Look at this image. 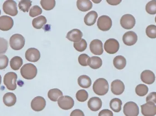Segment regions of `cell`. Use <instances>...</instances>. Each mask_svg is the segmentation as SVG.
<instances>
[{
    "label": "cell",
    "mask_w": 156,
    "mask_h": 116,
    "mask_svg": "<svg viewBox=\"0 0 156 116\" xmlns=\"http://www.w3.org/2000/svg\"><path fill=\"white\" fill-rule=\"evenodd\" d=\"M109 84L106 79L104 78L97 79L94 82L93 89L95 94L99 96L106 94L109 91Z\"/></svg>",
    "instance_id": "cell-1"
},
{
    "label": "cell",
    "mask_w": 156,
    "mask_h": 116,
    "mask_svg": "<svg viewBox=\"0 0 156 116\" xmlns=\"http://www.w3.org/2000/svg\"><path fill=\"white\" fill-rule=\"evenodd\" d=\"M20 72L23 78L30 80L36 76L37 69L34 65L31 63H28L25 64L22 67Z\"/></svg>",
    "instance_id": "cell-2"
},
{
    "label": "cell",
    "mask_w": 156,
    "mask_h": 116,
    "mask_svg": "<svg viewBox=\"0 0 156 116\" xmlns=\"http://www.w3.org/2000/svg\"><path fill=\"white\" fill-rule=\"evenodd\" d=\"M10 46L15 51L21 50L24 46L25 40L23 35L16 34L11 36L9 40Z\"/></svg>",
    "instance_id": "cell-3"
},
{
    "label": "cell",
    "mask_w": 156,
    "mask_h": 116,
    "mask_svg": "<svg viewBox=\"0 0 156 116\" xmlns=\"http://www.w3.org/2000/svg\"><path fill=\"white\" fill-rule=\"evenodd\" d=\"M17 78V75L14 72H8L5 75L4 84L8 90L13 91L16 89Z\"/></svg>",
    "instance_id": "cell-4"
},
{
    "label": "cell",
    "mask_w": 156,
    "mask_h": 116,
    "mask_svg": "<svg viewBox=\"0 0 156 116\" xmlns=\"http://www.w3.org/2000/svg\"><path fill=\"white\" fill-rule=\"evenodd\" d=\"M123 113L126 116H138L139 108L136 103L128 102L124 106Z\"/></svg>",
    "instance_id": "cell-5"
},
{
    "label": "cell",
    "mask_w": 156,
    "mask_h": 116,
    "mask_svg": "<svg viewBox=\"0 0 156 116\" xmlns=\"http://www.w3.org/2000/svg\"><path fill=\"white\" fill-rule=\"evenodd\" d=\"M3 10L6 14L11 16H16L18 14L17 4L16 2L12 0H8L5 2L3 5Z\"/></svg>",
    "instance_id": "cell-6"
},
{
    "label": "cell",
    "mask_w": 156,
    "mask_h": 116,
    "mask_svg": "<svg viewBox=\"0 0 156 116\" xmlns=\"http://www.w3.org/2000/svg\"><path fill=\"white\" fill-rule=\"evenodd\" d=\"M112 19L107 15H102L98 18L97 26L101 31H106L112 28Z\"/></svg>",
    "instance_id": "cell-7"
},
{
    "label": "cell",
    "mask_w": 156,
    "mask_h": 116,
    "mask_svg": "<svg viewBox=\"0 0 156 116\" xmlns=\"http://www.w3.org/2000/svg\"><path fill=\"white\" fill-rule=\"evenodd\" d=\"M105 50L109 54H114L117 52L120 48V45L117 40L109 39L104 44Z\"/></svg>",
    "instance_id": "cell-8"
},
{
    "label": "cell",
    "mask_w": 156,
    "mask_h": 116,
    "mask_svg": "<svg viewBox=\"0 0 156 116\" xmlns=\"http://www.w3.org/2000/svg\"><path fill=\"white\" fill-rule=\"evenodd\" d=\"M58 104L61 109L67 110L71 109L74 107L75 102L71 97L64 96L58 98Z\"/></svg>",
    "instance_id": "cell-9"
},
{
    "label": "cell",
    "mask_w": 156,
    "mask_h": 116,
    "mask_svg": "<svg viewBox=\"0 0 156 116\" xmlns=\"http://www.w3.org/2000/svg\"><path fill=\"white\" fill-rule=\"evenodd\" d=\"M120 23L124 29L130 30L133 29L135 25V18L132 15H124L121 18Z\"/></svg>",
    "instance_id": "cell-10"
},
{
    "label": "cell",
    "mask_w": 156,
    "mask_h": 116,
    "mask_svg": "<svg viewBox=\"0 0 156 116\" xmlns=\"http://www.w3.org/2000/svg\"><path fill=\"white\" fill-rule=\"evenodd\" d=\"M46 104V102L44 98L41 96H37L32 100L31 106L34 111L40 112L44 109Z\"/></svg>",
    "instance_id": "cell-11"
},
{
    "label": "cell",
    "mask_w": 156,
    "mask_h": 116,
    "mask_svg": "<svg viewBox=\"0 0 156 116\" xmlns=\"http://www.w3.org/2000/svg\"><path fill=\"white\" fill-rule=\"evenodd\" d=\"M142 114L144 116H154L156 115V105L152 102H147L141 106Z\"/></svg>",
    "instance_id": "cell-12"
},
{
    "label": "cell",
    "mask_w": 156,
    "mask_h": 116,
    "mask_svg": "<svg viewBox=\"0 0 156 116\" xmlns=\"http://www.w3.org/2000/svg\"><path fill=\"white\" fill-rule=\"evenodd\" d=\"M13 25V20L10 16L3 15L0 17V30L1 31H9L12 28Z\"/></svg>",
    "instance_id": "cell-13"
},
{
    "label": "cell",
    "mask_w": 156,
    "mask_h": 116,
    "mask_svg": "<svg viewBox=\"0 0 156 116\" xmlns=\"http://www.w3.org/2000/svg\"><path fill=\"white\" fill-rule=\"evenodd\" d=\"M90 49L92 53L97 55H101L103 53V47L101 41L95 39L91 42Z\"/></svg>",
    "instance_id": "cell-14"
},
{
    "label": "cell",
    "mask_w": 156,
    "mask_h": 116,
    "mask_svg": "<svg viewBox=\"0 0 156 116\" xmlns=\"http://www.w3.org/2000/svg\"><path fill=\"white\" fill-rule=\"evenodd\" d=\"M137 35L133 31L126 32L123 36L122 40L124 43L127 46L134 45L137 41Z\"/></svg>",
    "instance_id": "cell-15"
},
{
    "label": "cell",
    "mask_w": 156,
    "mask_h": 116,
    "mask_svg": "<svg viewBox=\"0 0 156 116\" xmlns=\"http://www.w3.org/2000/svg\"><path fill=\"white\" fill-rule=\"evenodd\" d=\"M40 52L35 48H29L26 52L25 58L29 62H37L40 59Z\"/></svg>",
    "instance_id": "cell-16"
},
{
    "label": "cell",
    "mask_w": 156,
    "mask_h": 116,
    "mask_svg": "<svg viewBox=\"0 0 156 116\" xmlns=\"http://www.w3.org/2000/svg\"><path fill=\"white\" fill-rule=\"evenodd\" d=\"M125 88L124 84L119 79L115 80L111 84V91L115 95L122 94L124 91Z\"/></svg>",
    "instance_id": "cell-17"
},
{
    "label": "cell",
    "mask_w": 156,
    "mask_h": 116,
    "mask_svg": "<svg viewBox=\"0 0 156 116\" xmlns=\"http://www.w3.org/2000/svg\"><path fill=\"white\" fill-rule=\"evenodd\" d=\"M141 79L145 84L152 85L155 82V76L151 70H146L141 73Z\"/></svg>",
    "instance_id": "cell-18"
},
{
    "label": "cell",
    "mask_w": 156,
    "mask_h": 116,
    "mask_svg": "<svg viewBox=\"0 0 156 116\" xmlns=\"http://www.w3.org/2000/svg\"><path fill=\"white\" fill-rule=\"evenodd\" d=\"M102 105V102L101 98L96 97L90 98L88 102V106L89 109L93 112L99 111Z\"/></svg>",
    "instance_id": "cell-19"
},
{
    "label": "cell",
    "mask_w": 156,
    "mask_h": 116,
    "mask_svg": "<svg viewBox=\"0 0 156 116\" xmlns=\"http://www.w3.org/2000/svg\"><path fill=\"white\" fill-rule=\"evenodd\" d=\"M82 36L83 33L79 29H75L68 33L66 38L71 41L78 43L81 40Z\"/></svg>",
    "instance_id": "cell-20"
},
{
    "label": "cell",
    "mask_w": 156,
    "mask_h": 116,
    "mask_svg": "<svg viewBox=\"0 0 156 116\" xmlns=\"http://www.w3.org/2000/svg\"><path fill=\"white\" fill-rule=\"evenodd\" d=\"M97 18H98L97 13L94 11H91L88 13L84 16V23L88 26H91L95 23Z\"/></svg>",
    "instance_id": "cell-21"
},
{
    "label": "cell",
    "mask_w": 156,
    "mask_h": 116,
    "mask_svg": "<svg viewBox=\"0 0 156 116\" xmlns=\"http://www.w3.org/2000/svg\"><path fill=\"white\" fill-rule=\"evenodd\" d=\"M4 104L7 107H12L15 104L16 102V97L12 93H7L3 98Z\"/></svg>",
    "instance_id": "cell-22"
},
{
    "label": "cell",
    "mask_w": 156,
    "mask_h": 116,
    "mask_svg": "<svg viewBox=\"0 0 156 116\" xmlns=\"http://www.w3.org/2000/svg\"><path fill=\"white\" fill-rule=\"evenodd\" d=\"M77 6L80 11L83 12H87L92 8V3L89 0H78Z\"/></svg>",
    "instance_id": "cell-23"
},
{
    "label": "cell",
    "mask_w": 156,
    "mask_h": 116,
    "mask_svg": "<svg viewBox=\"0 0 156 116\" xmlns=\"http://www.w3.org/2000/svg\"><path fill=\"white\" fill-rule=\"evenodd\" d=\"M88 65L94 69H98L101 67L102 65V61L100 57L92 56L89 58L88 62Z\"/></svg>",
    "instance_id": "cell-24"
},
{
    "label": "cell",
    "mask_w": 156,
    "mask_h": 116,
    "mask_svg": "<svg viewBox=\"0 0 156 116\" xmlns=\"http://www.w3.org/2000/svg\"><path fill=\"white\" fill-rule=\"evenodd\" d=\"M78 85L81 87L84 88H89L92 84L90 78L85 75H83L79 77L78 79Z\"/></svg>",
    "instance_id": "cell-25"
},
{
    "label": "cell",
    "mask_w": 156,
    "mask_h": 116,
    "mask_svg": "<svg viewBox=\"0 0 156 116\" xmlns=\"http://www.w3.org/2000/svg\"><path fill=\"white\" fill-rule=\"evenodd\" d=\"M113 64L115 67L117 69H123L126 66V59L122 55H118L114 58Z\"/></svg>",
    "instance_id": "cell-26"
},
{
    "label": "cell",
    "mask_w": 156,
    "mask_h": 116,
    "mask_svg": "<svg viewBox=\"0 0 156 116\" xmlns=\"http://www.w3.org/2000/svg\"><path fill=\"white\" fill-rule=\"evenodd\" d=\"M63 94L58 88H53L48 91V98L53 102H57L58 98L63 96Z\"/></svg>",
    "instance_id": "cell-27"
},
{
    "label": "cell",
    "mask_w": 156,
    "mask_h": 116,
    "mask_svg": "<svg viewBox=\"0 0 156 116\" xmlns=\"http://www.w3.org/2000/svg\"><path fill=\"white\" fill-rule=\"evenodd\" d=\"M47 21L46 18L43 15H40L34 18L32 22L33 27L37 29H40L43 28L44 25L46 24Z\"/></svg>",
    "instance_id": "cell-28"
},
{
    "label": "cell",
    "mask_w": 156,
    "mask_h": 116,
    "mask_svg": "<svg viewBox=\"0 0 156 116\" xmlns=\"http://www.w3.org/2000/svg\"><path fill=\"white\" fill-rule=\"evenodd\" d=\"M122 100L118 98H114L111 100L110 106L112 110L115 113H119L122 110Z\"/></svg>",
    "instance_id": "cell-29"
},
{
    "label": "cell",
    "mask_w": 156,
    "mask_h": 116,
    "mask_svg": "<svg viewBox=\"0 0 156 116\" xmlns=\"http://www.w3.org/2000/svg\"><path fill=\"white\" fill-rule=\"evenodd\" d=\"M23 64V59L19 56H15L10 61V66L13 70H18Z\"/></svg>",
    "instance_id": "cell-30"
},
{
    "label": "cell",
    "mask_w": 156,
    "mask_h": 116,
    "mask_svg": "<svg viewBox=\"0 0 156 116\" xmlns=\"http://www.w3.org/2000/svg\"><path fill=\"white\" fill-rule=\"evenodd\" d=\"M135 91L136 94L139 96H144L148 93V88L145 85L140 84L136 86Z\"/></svg>",
    "instance_id": "cell-31"
},
{
    "label": "cell",
    "mask_w": 156,
    "mask_h": 116,
    "mask_svg": "<svg viewBox=\"0 0 156 116\" xmlns=\"http://www.w3.org/2000/svg\"><path fill=\"white\" fill-rule=\"evenodd\" d=\"M40 4L43 9L46 11H50L54 9L55 6L56 2L55 0H42Z\"/></svg>",
    "instance_id": "cell-32"
},
{
    "label": "cell",
    "mask_w": 156,
    "mask_h": 116,
    "mask_svg": "<svg viewBox=\"0 0 156 116\" xmlns=\"http://www.w3.org/2000/svg\"><path fill=\"white\" fill-rule=\"evenodd\" d=\"M32 2L29 0H22L19 2L18 7L23 12H28L32 5Z\"/></svg>",
    "instance_id": "cell-33"
},
{
    "label": "cell",
    "mask_w": 156,
    "mask_h": 116,
    "mask_svg": "<svg viewBox=\"0 0 156 116\" xmlns=\"http://www.w3.org/2000/svg\"><path fill=\"white\" fill-rule=\"evenodd\" d=\"M88 93L84 89L79 90L76 94L77 100L80 102H84L87 100L88 98Z\"/></svg>",
    "instance_id": "cell-34"
},
{
    "label": "cell",
    "mask_w": 156,
    "mask_h": 116,
    "mask_svg": "<svg viewBox=\"0 0 156 116\" xmlns=\"http://www.w3.org/2000/svg\"><path fill=\"white\" fill-rule=\"evenodd\" d=\"M146 10L147 13L150 15L156 14V0L148 2L146 6Z\"/></svg>",
    "instance_id": "cell-35"
},
{
    "label": "cell",
    "mask_w": 156,
    "mask_h": 116,
    "mask_svg": "<svg viewBox=\"0 0 156 116\" xmlns=\"http://www.w3.org/2000/svg\"><path fill=\"white\" fill-rule=\"evenodd\" d=\"M74 47L78 51L80 52L83 51L87 48V42L84 39H82L79 42L74 43Z\"/></svg>",
    "instance_id": "cell-36"
},
{
    "label": "cell",
    "mask_w": 156,
    "mask_h": 116,
    "mask_svg": "<svg viewBox=\"0 0 156 116\" xmlns=\"http://www.w3.org/2000/svg\"><path fill=\"white\" fill-rule=\"evenodd\" d=\"M147 35L151 39L156 38V25H148L146 30Z\"/></svg>",
    "instance_id": "cell-37"
},
{
    "label": "cell",
    "mask_w": 156,
    "mask_h": 116,
    "mask_svg": "<svg viewBox=\"0 0 156 116\" xmlns=\"http://www.w3.org/2000/svg\"><path fill=\"white\" fill-rule=\"evenodd\" d=\"M42 12H43V11L41 7H39L38 5H34L30 9L29 15L31 17H34L40 15Z\"/></svg>",
    "instance_id": "cell-38"
},
{
    "label": "cell",
    "mask_w": 156,
    "mask_h": 116,
    "mask_svg": "<svg viewBox=\"0 0 156 116\" xmlns=\"http://www.w3.org/2000/svg\"><path fill=\"white\" fill-rule=\"evenodd\" d=\"M8 42L4 38L0 37V55L4 54L8 49Z\"/></svg>",
    "instance_id": "cell-39"
},
{
    "label": "cell",
    "mask_w": 156,
    "mask_h": 116,
    "mask_svg": "<svg viewBox=\"0 0 156 116\" xmlns=\"http://www.w3.org/2000/svg\"><path fill=\"white\" fill-rule=\"evenodd\" d=\"M90 57L85 54L80 55L78 58V61L81 65L83 66H87L88 65V60Z\"/></svg>",
    "instance_id": "cell-40"
},
{
    "label": "cell",
    "mask_w": 156,
    "mask_h": 116,
    "mask_svg": "<svg viewBox=\"0 0 156 116\" xmlns=\"http://www.w3.org/2000/svg\"><path fill=\"white\" fill-rule=\"evenodd\" d=\"M9 59L5 55H0V70L4 69L7 67L8 65Z\"/></svg>",
    "instance_id": "cell-41"
},
{
    "label": "cell",
    "mask_w": 156,
    "mask_h": 116,
    "mask_svg": "<svg viewBox=\"0 0 156 116\" xmlns=\"http://www.w3.org/2000/svg\"><path fill=\"white\" fill-rule=\"evenodd\" d=\"M147 102H152L156 104V92H152L150 93L146 98Z\"/></svg>",
    "instance_id": "cell-42"
},
{
    "label": "cell",
    "mask_w": 156,
    "mask_h": 116,
    "mask_svg": "<svg viewBox=\"0 0 156 116\" xmlns=\"http://www.w3.org/2000/svg\"><path fill=\"white\" fill-rule=\"evenodd\" d=\"M98 116H113V114L109 109H103L99 113Z\"/></svg>",
    "instance_id": "cell-43"
},
{
    "label": "cell",
    "mask_w": 156,
    "mask_h": 116,
    "mask_svg": "<svg viewBox=\"0 0 156 116\" xmlns=\"http://www.w3.org/2000/svg\"><path fill=\"white\" fill-rule=\"evenodd\" d=\"M70 116H84V114L83 112L80 109H76L72 111Z\"/></svg>",
    "instance_id": "cell-44"
},
{
    "label": "cell",
    "mask_w": 156,
    "mask_h": 116,
    "mask_svg": "<svg viewBox=\"0 0 156 116\" xmlns=\"http://www.w3.org/2000/svg\"><path fill=\"white\" fill-rule=\"evenodd\" d=\"M107 2L111 5H119L122 2L121 0H107Z\"/></svg>",
    "instance_id": "cell-45"
},
{
    "label": "cell",
    "mask_w": 156,
    "mask_h": 116,
    "mask_svg": "<svg viewBox=\"0 0 156 116\" xmlns=\"http://www.w3.org/2000/svg\"><path fill=\"white\" fill-rule=\"evenodd\" d=\"M101 1H93V2H94L96 3H99V2H101Z\"/></svg>",
    "instance_id": "cell-46"
},
{
    "label": "cell",
    "mask_w": 156,
    "mask_h": 116,
    "mask_svg": "<svg viewBox=\"0 0 156 116\" xmlns=\"http://www.w3.org/2000/svg\"><path fill=\"white\" fill-rule=\"evenodd\" d=\"M1 83H2V77H1V75H0V85H1Z\"/></svg>",
    "instance_id": "cell-47"
},
{
    "label": "cell",
    "mask_w": 156,
    "mask_h": 116,
    "mask_svg": "<svg viewBox=\"0 0 156 116\" xmlns=\"http://www.w3.org/2000/svg\"><path fill=\"white\" fill-rule=\"evenodd\" d=\"M1 10H0V15H1Z\"/></svg>",
    "instance_id": "cell-48"
},
{
    "label": "cell",
    "mask_w": 156,
    "mask_h": 116,
    "mask_svg": "<svg viewBox=\"0 0 156 116\" xmlns=\"http://www.w3.org/2000/svg\"><path fill=\"white\" fill-rule=\"evenodd\" d=\"M155 22H156V16L155 17Z\"/></svg>",
    "instance_id": "cell-49"
}]
</instances>
